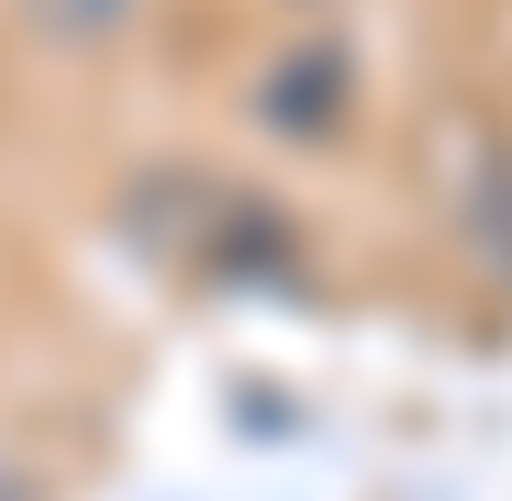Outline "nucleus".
<instances>
[{"label": "nucleus", "instance_id": "f257e3e1", "mask_svg": "<svg viewBox=\"0 0 512 501\" xmlns=\"http://www.w3.org/2000/svg\"><path fill=\"white\" fill-rule=\"evenodd\" d=\"M334 101H346V56H334V45H301V56L268 78V123H279V134H323Z\"/></svg>", "mask_w": 512, "mask_h": 501}, {"label": "nucleus", "instance_id": "f03ea898", "mask_svg": "<svg viewBox=\"0 0 512 501\" xmlns=\"http://www.w3.org/2000/svg\"><path fill=\"white\" fill-rule=\"evenodd\" d=\"M123 12H134V0H23V23H34L45 45H112Z\"/></svg>", "mask_w": 512, "mask_h": 501}, {"label": "nucleus", "instance_id": "7ed1b4c3", "mask_svg": "<svg viewBox=\"0 0 512 501\" xmlns=\"http://www.w3.org/2000/svg\"><path fill=\"white\" fill-rule=\"evenodd\" d=\"M0 501H34V490H23V479H12V468H0Z\"/></svg>", "mask_w": 512, "mask_h": 501}]
</instances>
